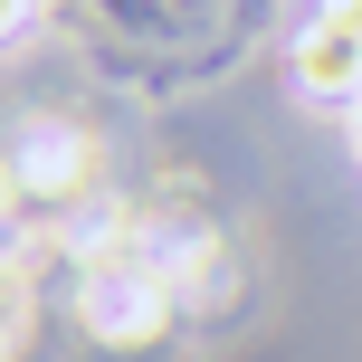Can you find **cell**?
Segmentation results:
<instances>
[{"label":"cell","mask_w":362,"mask_h":362,"mask_svg":"<svg viewBox=\"0 0 362 362\" xmlns=\"http://www.w3.org/2000/svg\"><path fill=\"white\" fill-rule=\"evenodd\" d=\"M19 334H29V267H0V362L19 353Z\"/></svg>","instance_id":"obj_4"},{"label":"cell","mask_w":362,"mask_h":362,"mask_svg":"<svg viewBox=\"0 0 362 362\" xmlns=\"http://www.w3.org/2000/svg\"><path fill=\"white\" fill-rule=\"evenodd\" d=\"M19 210H29V191H19V163H10V153H0V229H10Z\"/></svg>","instance_id":"obj_5"},{"label":"cell","mask_w":362,"mask_h":362,"mask_svg":"<svg viewBox=\"0 0 362 362\" xmlns=\"http://www.w3.org/2000/svg\"><path fill=\"white\" fill-rule=\"evenodd\" d=\"M296 86H305L315 105H362V38L305 19V29H296Z\"/></svg>","instance_id":"obj_3"},{"label":"cell","mask_w":362,"mask_h":362,"mask_svg":"<svg viewBox=\"0 0 362 362\" xmlns=\"http://www.w3.org/2000/svg\"><path fill=\"white\" fill-rule=\"evenodd\" d=\"M353 153H362V105H353Z\"/></svg>","instance_id":"obj_7"},{"label":"cell","mask_w":362,"mask_h":362,"mask_svg":"<svg viewBox=\"0 0 362 362\" xmlns=\"http://www.w3.org/2000/svg\"><path fill=\"white\" fill-rule=\"evenodd\" d=\"M172 315H181V296H172V276L153 257H115V267L76 276V325L95 344H115V353H153L172 334Z\"/></svg>","instance_id":"obj_1"},{"label":"cell","mask_w":362,"mask_h":362,"mask_svg":"<svg viewBox=\"0 0 362 362\" xmlns=\"http://www.w3.org/2000/svg\"><path fill=\"white\" fill-rule=\"evenodd\" d=\"M19 163V191L38 200V210H86L95 181H105V153H95L86 124H67V115H29V134L10 144Z\"/></svg>","instance_id":"obj_2"},{"label":"cell","mask_w":362,"mask_h":362,"mask_svg":"<svg viewBox=\"0 0 362 362\" xmlns=\"http://www.w3.org/2000/svg\"><path fill=\"white\" fill-rule=\"evenodd\" d=\"M19 19H29V0H0V38H10V29H19Z\"/></svg>","instance_id":"obj_6"}]
</instances>
